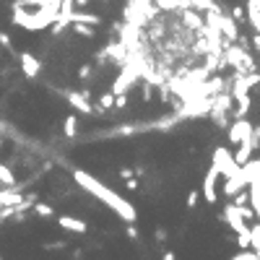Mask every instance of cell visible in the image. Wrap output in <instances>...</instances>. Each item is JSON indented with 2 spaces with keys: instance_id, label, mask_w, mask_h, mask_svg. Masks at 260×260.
<instances>
[{
  "instance_id": "obj_8",
  "label": "cell",
  "mask_w": 260,
  "mask_h": 260,
  "mask_svg": "<svg viewBox=\"0 0 260 260\" xmlns=\"http://www.w3.org/2000/svg\"><path fill=\"white\" fill-rule=\"evenodd\" d=\"M216 180H219V172H216V166H211V169L206 172V177H203V198H206L208 203H216L219 201Z\"/></svg>"
},
{
  "instance_id": "obj_39",
  "label": "cell",
  "mask_w": 260,
  "mask_h": 260,
  "mask_svg": "<svg viewBox=\"0 0 260 260\" xmlns=\"http://www.w3.org/2000/svg\"><path fill=\"white\" fill-rule=\"evenodd\" d=\"M65 242H52V244H44V250H63Z\"/></svg>"
},
{
  "instance_id": "obj_25",
  "label": "cell",
  "mask_w": 260,
  "mask_h": 260,
  "mask_svg": "<svg viewBox=\"0 0 260 260\" xmlns=\"http://www.w3.org/2000/svg\"><path fill=\"white\" fill-rule=\"evenodd\" d=\"M250 237H252V250L260 252V221L250 226Z\"/></svg>"
},
{
  "instance_id": "obj_36",
  "label": "cell",
  "mask_w": 260,
  "mask_h": 260,
  "mask_svg": "<svg viewBox=\"0 0 260 260\" xmlns=\"http://www.w3.org/2000/svg\"><path fill=\"white\" fill-rule=\"evenodd\" d=\"M89 75H91V65H81V70H78V78H81V81H86Z\"/></svg>"
},
{
  "instance_id": "obj_27",
  "label": "cell",
  "mask_w": 260,
  "mask_h": 260,
  "mask_svg": "<svg viewBox=\"0 0 260 260\" xmlns=\"http://www.w3.org/2000/svg\"><path fill=\"white\" fill-rule=\"evenodd\" d=\"M229 260H257V252L250 247V250H239L237 255H232Z\"/></svg>"
},
{
  "instance_id": "obj_12",
  "label": "cell",
  "mask_w": 260,
  "mask_h": 260,
  "mask_svg": "<svg viewBox=\"0 0 260 260\" xmlns=\"http://www.w3.org/2000/svg\"><path fill=\"white\" fill-rule=\"evenodd\" d=\"M24 201V193L21 188H6V190H0V206H19Z\"/></svg>"
},
{
  "instance_id": "obj_35",
  "label": "cell",
  "mask_w": 260,
  "mask_h": 260,
  "mask_svg": "<svg viewBox=\"0 0 260 260\" xmlns=\"http://www.w3.org/2000/svg\"><path fill=\"white\" fill-rule=\"evenodd\" d=\"M252 148H260V125L252 128Z\"/></svg>"
},
{
  "instance_id": "obj_42",
  "label": "cell",
  "mask_w": 260,
  "mask_h": 260,
  "mask_svg": "<svg viewBox=\"0 0 260 260\" xmlns=\"http://www.w3.org/2000/svg\"><path fill=\"white\" fill-rule=\"evenodd\" d=\"M143 99H151V86H148V83L143 86Z\"/></svg>"
},
{
  "instance_id": "obj_20",
  "label": "cell",
  "mask_w": 260,
  "mask_h": 260,
  "mask_svg": "<svg viewBox=\"0 0 260 260\" xmlns=\"http://www.w3.org/2000/svg\"><path fill=\"white\" fill-rule=\"evenodd\" d=\"M182 19H185V24L190 26V29H201V32H203V19L201 16H195V11L193 8H182Z\"/></svg>"
},
{
  "instance_id": "obj_41",
  "label": "cell",
  "mask_w": 260,
  "mask_h": 260,
  "mask_svg": "<svg viewBox=\"0 0 260 260\" xmlns=\"http://www.w3.org/2000/svg\"><path fill=\"white\" fill-rule=\"evenodd\" d=\"M161 260H177V257H175V252H169V250H166V252L161 255Z\"/></svg>"
},
{
  "instance_id": "obj_32",
  "label": "cell",
  "mask_w": 260,
  "mask_h": 260,
  "mask_svg": "<svg viewBox=\"0 0 260 260\" xmlns=\"http://www.w3.org/2000/svg\"><path fill=\"white\" fill-rule=\"evenodd\" d=\"M198 198H201V195H198V190H190V193H188V201H185L188 208H195V206H198Z\"/></svg>"
},
{
  "instance_id": "obj_14",
  "label": "cell",
  "mask_w": 260,
  "mask_h": 260,
  "mask_svg": "<svg viewBox=\"0 0 260 260\" xmlns=\"http://www.w3.org/2000/svg\"><path fill=\"white\" fill-rule=\"evenodd\" d=\"M70 24H89V26H99L102 24V16L99 13H83V11H75L70 13Z\"/></svg>"
},
{
  "instance_id": "obj_15",
  "label": "cell",
  "mask_w": 260,
  "mask_h": 260,
  "mask_svg": "<svg viewBox=\"0 0 260 260\" xmlns=\"http://www.w3.org/2000/svg\"><path fill=\"white\" fill-rule=\"evenodd\" d=\"M252 151H255V148H252V138H250V141H242V143L237 146V151H234V161H237L239 166L247 164V161L252 159Z\"/></svg>"
},
{
  "instance_id": "obj_44",
  "label": "cell",
  "mask_w": 260,
  "mask_h": 260,
  "mask_svg": "<svg viewBox=\"0 0 260 260\" xmlns=\"http://www.w3.org/2000/svg\"><path fill=\"white\" fill-rule=\"evenodd\" d=\"M73 3H75V6H81V8H83V6H89V0H73Z\"/></svg>"
},
{
  "instance_id": "obj_31",
  "label": "cell",
  "mask_w": 260,
  "mask_h": 260,
  "mask_svg": "<svg viewBox=\"0 0 260 260\" xmlns=\"http://www.w3.org/2000/svg\"><path fill=\"white\" fill-rule=\"evenodd\" d=\"M115 107L117 110H125L128 107V94H115Z\"/></svg>"
},
{
  "instance_id": "obj_33",
  "label": "cell",
  "mask_w": 260,
  "mask_h": 260,
  "mask_svg": "<svg viewBox=\"0 0 260 260\" xmlns=\"http://www.w3.org/2000/svg\"><path fill=\"white\" fill-rule=\"evenodd\" d=\"M0 47H6V50H13V42L6 32H0Z\"/></svg>"
},
{
  "instance_id": "obj_23",
  "label": "cell",
  "mask_w": 260,
  "mask_h": 260,
  "mask_svg": "<svg viewBox=\"0 0 260 260\" xmlns=\"http://www.w3.org/2000/svg\"><path fill=\"white\" fill-rule=\"evenodd\" d=\"M70 26H73V34H78V37H86V39L97 37V32H94L97 26H89V24H70Z\"/></svg>"
},
{
  "instance_id": "obj_1",
  "label": "cell",
  "mask_w": 260,
  "mask_h": 260,
  "mask_svg": "<svg viewBox=\"0 0 260 260\" xmlns=\"http://www.w3.org/2000/svg\"><path fill=\"white\" fill-rule=\"evenodd\" d=\"M73 180H75V185H81L86 193H91V195H94L97 201H102L107 208H112L125 224H135V221H138V211H135V206L128 203L125 198H120L115 190H110L102 180L91 177V175L83 172V169H73Z\"/></svg>"
},
{
  "instance_id": "obj_38",
  "label": "cell",
  "mask_w": 260,
  "mask_h": 260,
  "mask_svg": "<svg viewBox=\"0 0 260 260\" xmlns=\"http://www.w3.org/2000/svg\"><path fill=\"white\" fill-rule=\"evenodd\" d=\"M125 185H128V190H138V185H141V182H138V177H130V180H125Z\"/></svg>"
},
{
  "instance_id": "obj_5",
  "label": "cell",
  "mask_w": 260,
  "mask_h": 260,
  "mask_svg": "<svg viewBox=\"0 0 260 260\" xmlns=\"http://www.w3.org/2000/svg\"><path fill=\"white\" fill-rule=\"evenodd\" d=\"M224 221H226V226L232 229L234 234H250V224L242 219V213H239V208L234 206V203H226L224 206Z\"/></svg>"
},
{
  "instance_id": "obj_22",
  "label": "cell",
  "mask_w": 260,
  "mask_h": 260,
  "mask_svg": "<svg viewBox=\"0 0 260 260\" xmlns=\"http://www.w3.org/2000/svg\"><path fill=\"white\" fill-rule=\"evenodd\" d=\"M0 185H6V188L16 185V175H13V169L8 164H0Z\"/></svg>"
},
{
  "instance_id": "obj_4",
  "label": "cell",
  "mask_w": 260,
  "mask_h": 260,
  "mask_svg": "<svg viewBox=\"0 0 260 260\" xmlns=\"http://www.w3.org/2000/svg\"><path fill=\"white\" fill-rule=\"evenodd\" d=\"M252 128H255V125H252L247 117H234V122H229V128H226L229 143L239 146L242 141H250V138H252Z\"/></svg>"
},
{
  "instance_id": "obj_19",
  "label": "cell",
  "mask_w": 260,
  "mask_h": 260,
  "mask_svg": "<svg viewBox=\"0 0 260 260\" xmlns=\"http://www.w3.org/2000/svg\"><path fill=\"white\" fill-rule=\"evenodd\" d=\"M110 107H115V94H112V91H107V94H102L99 97V104L94 107V115H104L107 110H110Z\"/></svg>"
},
{
  "instance_id": "obj_11",
  "label": "cell",
  "mask_w": 260,
  "mask_h": 260,
  "mask_svg": "<svg viewBox=\"0 0 260 260\" xmlns=\"http://www.w3.org/2000/svg\"><path fill=\"white\" fill-rule=\"evenodd\" d=\"M57 224L68 229V232H75V234H86L89 232V224L83 219H75V216H57Z\"/></svg>"
},
{
  "instance_id": "obj_2",
  "label": "cell",
  "mask_w": 260,
  "mask_h": 260,
  "mask_svg": "<svg viewBox=\"0 0 260 260\" xmlns=\"http://www.w3.org/2000/svg\"><path fill=\"white\" fill-rule=\"evenodd\" d=\"M11 11H13V24L26 29V32H42V29H47L57 21V11L47 8V6H39L37 11H29L19 3H13Z\"/></svg>"
},
{
  "instance_id": "obj_6",
  "label": "cell",
  "mask_w": 260,
  "mask_h": 260,
  "mask_svg": "<svg viewBox=\"0 0 260 260\" xmlns=\"http://www.w3.org/2000/svg\"><path fill=\"white\" fill-rule=\"evenodd\" d=\"M247 185H250V172H247V166H237V172L226 177L224 195H226V198H232V195H237L239 190H244Z\"/></svg>"
},
{
  "instance_id": "obj_26",
  "label": "cell",
  "mask_w": 260,
  "mask_h": 260,
  "mask_svg": "<svg viewBox=\"0 0 260 260\" xmlns=\"http://www.w3.org/2000/svg\"><path fill=\"white\" fill-rule=\"evenodd\" d=\"M232 19H234L237 24H244V21H247V8L234 6V8H232Z\"/></svg>"
},
{
  "instance_id": "obj_21",
  "label": "cell",
  "mask_w": 260,
  "mask_h": 260,
  "mask_svg": "<svg viewBox=\"0 0 260 260\" xmlns=\"http://www.w3.org/2000/svg\"><path fill=\"white\" fill-rule=\"evenodd\" d=\"M75 133H78V120H75V115H68L65 122H63V135L65 138H75Z\"/></svg>"
},
{
  "instance_id": "obj_7",
  "label": "cell",
  "mask_w": 260,
  "mask_h": 260,
  "mask_svg": "<svg viewBox=\"0 0 260 260\" xmlns=\"http://www.w3.org/2000/svg\"><path fill=\"white\" fill-rule=\"evenodd\" d=\"M65 99H68V104L75 112L94 117V104L89 102V91H65Z\"/></svg>"
},
{
  "instance_id": "obj_46",
  "label": "cell",
  "mask_w": 260,
  "mask_h": 260,
  "mask_svg": "<svg viewBox=\"0 0 260 260\" xmlns=\"http://www.w3.org/2000/svg\"><path fill=\"white\" fill-rule=\"evenodd\" d=\"M0 260H3V257H0Z\"/></svg>"
},
{
  "instance_id": "obj_17",
  "label": "cell",
  "mask_w": 260,
  "mask_h": 260,
  "mask_svg": "<svg viewBox=\"0 0 260 260\" xmlns=\"http://www.w3.org/2000/svg\"><path fill=\"white\" fill-rule=\"evenodd\" d=\"M208 115H211V120H213V125H216V128H221V130H226L229 128V112L226 110H219V107H211V110H208Z\"/></svg>"
},
{
  "instance_id": "obj_40",
  "label": "cell",
  "mask_w": 260,
  "mask_h": 260,
  "mask_svg": "<svg viewBox=\"0 0 260 260\" xmlns=\"http://www.w3.org/2000/svg\"><path fill=\"white\" fill-rule=\"evenodd\" d=\"M252 47L260 52V32H255V37H252Z\"/></svg>"
},
{
  "instance_id": "obj_3",
  "label": "cell",
  "mask_w": 260,
  "mask_h": 260,
  "mask_svg": "<svg viewBox=\"0 0 260 260\" xmlns=\"http://www.w3.org/2000/svg\"><path fill=\"white\" fill-rule=\"evenodd\" d=\"M211 166H216V172L219 177H229V175H234L237 172V161H234V154L229 148L224 146H216L213 148V159H211Z\"/></svg>"
},
{
  "instance_id": "obj_9",
  "label": "cell",
  "mask_w": 260,
  "mask_h": 260,
  "mask_svg": "<svg viewBox=\"0 0 260 260\" xmlns=\"http://www.w3.org/2000/svg\"><path fill=\"white\" fill-rule=\"evenodd\" d=\"M19 60H21V70H24L26 78H37V75L42 73V63H39V57H34L32 52H21V55H19Z\"/></svg>"
},
{
  "instance_id": "obj_13",
  "label": "cell",
  "mask_w": 260,
  "mask_h": 260,
  "mask_svg": "<svg viewBox=\"0 0 260 260\" xmlns=\"http://www.w3.org/2000/svg\"><path fill=\"white\" fill-rule=\"evenodd\" d=\"M250 107H252V97H250V94H237V97H234V110H232V115H234V117H247V115H250Z\"/></svg>"
},
{
  "instance_id": "obj_10",
  "label": "cell",
  "mask_w": 260,
  "mask_h": 260,
  "mask_svg": "<svg viewBox=\"0 0 260 260\" xmlns=\"http://www.w3.org/2000/svg\"><path fill=\"white\" fill-rule=\"evenodd\" d=\"M219 29H221V37L226 42H237L239 37V29H237V21L232 16H226V13L221 11V16H219Z\"/></svg>"
},
{
  "instance_id": "obj_43",
  "label": "cell",
  "mask_w": 260,
  "mask_h": 260,
  "mask_svg": "<svg viewBox=\"0 0 260 260\" xmlns=\"http://www.w3.org/2000/svg\"><path fill=\"white\" fill-rule=\"evenodd\" d=\"M247 6L250 8H260V0H247Z\"/></svg>"
},
{
  "instance_id": "obj_29",
  "label": "cell",
  "mask_w": 260,
  "mask_h": 260,
  "mask_svg": "<svg viewBox=\"0 0 260 260\" xmlns=\"http://www.w3.org/2000/svg\"><path fill=\"white\" fill-rule=\"evenodd\" d=\"M237 208H239V213H242L244 221H255V211H252L250 203H247V206H237Z\"/></svg>"
},
{
  "instance_id": "obj_45",
  "label": "cell",
  "mask_w": 260,
  "mask_h": 260,
  "mask_svg": "<svg viewBox=\"0 0 260 260\" xmlns=\"http://www.w3.org/2000/svg\"><path fill=\"white\" fill-rule=\"evenodd\" d=\"M0 57H3V52H0Z\"/></svg>"
},
{
  "instance_id": "obj_28",
  "label": "cell",
  "mask_w": 260,
  "mask_h": 260,
  "mask_svg": "<svg viewBox=\"0 0 260 260\" xmlns=\"http://www.w3.org/2000/svg\"><path fill=\"white\" fill-rule=\"evenodd\" d=\"M154 6L161 11H175V8H180V0H154Z\"/></svg>"
},
{
  "instance_id": "obj_37",
  "label": "cell",
  "mask_w": 260,
  "mask_h": 260,
  "mask_svg": "<svg viewBox=\"0 0 260 260\" xmlns=\"http://www.w3.org/2000/svg\"><path fill=\"white\" fill-rule=\"evenodd\" d=\"M154 239H156V242H166V229H161V226H159L156 232H154Z\"/></svg>"
},
{
  "instance_id": "obj_16",
  "label": "cell",
  "mask_w": 260,
  "mask_h": 260,
  "mask_svg": "<svg viewBox=\"0 0 260 260\" xmlns=\"http://www.w3.org/2000/svg\"><path fill=\"white\" fill-rule=\"evenodd\" d=\"M180 8H198V11H221L216 3H213V0H180Z\"/></svg>"
},
{
  "instance_id": "obj_30",
  "label": "cell",
  "mask_w": 260,
  "mask_h": 260,
  "mask_svg": "<svg viewBox=\"0 0 260 260\" xmlns=\"http://www.w3.org/2000/svg\"><path fill=\"white\" fill-rule=\"evenodd\" d=\"M125 234H128V239H130V242H138V239H141V232H138V226H135V224H128Z\"/></svg>"
},
{
  "instance_id": "obj_18",
  "label": "cell",
  "mask_w": 260,
  "mask_h": 260,
  "mask_svg": "<svg viewBox=\"0 0 260 260\" xmlns=\"http://www.w3.org/2000/svg\"><path fill=\"white\" fill-rule=\"evenodd\" d=\"M242 166H247V172H250V185L247 188H257L260 190V159H250L247 164H242Z\"/></svg>"
},
{
  "instance_id": "obj_34",
  "label": "cell",
  "mask_w": 260,
  "mask_h": 260,
  "mask_svg": "<svg viewBox=\"0 0 260 260\" xmlns=\"http://www.w3.org/2000/svg\"><path fill=\"white\" fill-rule=\"evenodd\" d=\"M117 175H120V180H130V177H135V169H130V166H122Z\"/></svg>"
},
{
  "instance_id": "obj_24",
  "label": "cell",
  "mask_w": 260,
  "mask_h": 260,
  "mask_svg": "<svg viewBox=\"0 0 260 260\" xmlns=\"http://www.w3.org/2000/svg\"><path fill=\"white\" fill-rule=\"evenodd\" d=\"M34 213L37 216H44V219H55V208L52 206H47V203H34Z\"/></svg>"
}]
</instances>
